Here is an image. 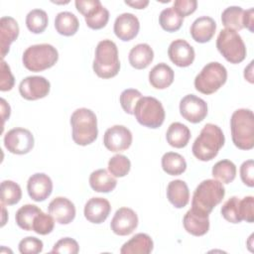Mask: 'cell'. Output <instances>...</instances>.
Here are the masks:
<instances>
[{
	"label": "cell",
	"mask_w": 254,
	"mask_h": 254,
	"mask_svg": "<svg viewBox=\"0 0 254 254\" xmlns=\"http://www.w3.org/2000/svg\"><path fill=\"white\" fill-rule=\"evenodd\" d=\"M224 141L225 138L220 127L212 123H207L203 126L192 144V154L200 161H210L216 157L218 151L224 145Z\"/></svg>",
	"instance_id": "1"
},
{
	"label": "cell",
	"mask_w": 254,
	"mask_h": 254,
	"mask_svg": "<svg viewBox=\"0 0 254 254\" xmlns=\"http://www.w3.org/2000/svg\"><path fill=\"white\" fill-rule=\"evenodd\" d=\"M225 195V189L217 180H204L195 188L192 199L191 209L209 214L212 209L220 203Z\"/></svg>",
	"instance_id": "2"
},
{
	"label": "cell",
	"mask_w": 254,
	"mask_h": 254,
	"mask_svg": "<svg viewBox=\"0 0 254 254\" xmlns=\"http://www.w3.org/2000/svg\"><path fill=\"white\" fill-rule=\"evenodd\" d=\"M71 136L75 144L86 146L91 144L98 135L97 118L88 108H78L70 116Z\"/></svg>",
	"instance_id": "3"
},
{
	"label": "cell",
	"mask_w": 254,
	"mask_h": 254,
	"mask_svg": "<svg viewBox=\"0 0 254 254\" xmlns=\"http://www.w3.org/2000/svg\"><path fill=\"white\" fill-rule=\"evenodd\" d=\"M231 137L234 145L241 150L254 147V114L252 110L240 108L230 118Z\"/></svg>",
	"instance_id": "4"
},
{
	"label": "cell",
	"mask_w": 254,
	"mask_h": 254,
	"mask_svg": "<svg viewBox=\"0 0 254 254\" xmlns=\"http://www.w3.org/2000/svg\"><path fill=\"white\" fill-rule=\"evenodd\" d=\"M92 68L101 78H111L119 72L118 49L113 41L105 39L97 44Z\"/></svg>",
	"instance_id": "5"
},
{
	"label": "cell",
	"mask_w": 254,
	"mask_h": 254,
	"mask_svg": "<svg viewBox=\"0 0 254 254\" xmlns=\"http://www.w3.org/2000/svg\"><path fill=\"white\" fill-rule=\"evenodd\" d=\"M59 60L57 49L50 44H37L27 48L23 54L24 66L31 71H42L52 67Z\"/></svg>",
	"instance_id": "6"
},
{
	"label": "cell",
	"mask_w": 254,
	"mask_h": 254,
	"mask_svg": "<svg viewBox=\"0 0 254 254\" xmlns=\"http://www.w3.org/2000/svg\"><path fill=\"white\" fill-rule=\"evenodd\" d=\"M227 79V70L218 62L206 64L194 78V87L203 94L217 91Z\"/></svg>",
	"instance_id": "7"
},
{
	"label": "cell",
	"mask_w": 254,
	"mask_h": 254,
	"mask_svg": "<svg viewBox=\"0 0 254 254\" xmlns=\"http://www.w3.org/2000/svg\"><path fill=\"white\" fill-rule=\"evenodd\" d=\"M136 120L143 126L159 128L165 120V109L155 97L142 96L136 103L134 113Z\"/></svg>",
	"instance_id": "8"
},
{
	"label": "cell",
	"mask_w": 254,
	"mask_h": 254,
	"mask_svg": "<svg viewBox=\"0 0 254 254\" xmlns=\"http://www.w3.org/2000/svg\"><path fill=\"white\" fill-rule=\"evenodd\" d=\"M216 48L231 64H239L246 57V47L240 35L233 30L223 29L216 39Z\"/></svg>",
	"instance_id": "9"
},
{
	"label": "cell",
	"mask_w": 254,
	"mask_h": 254,
	"mask_svg": "<svg viewBox=\"0 0 254 254\" xmlns=\"http://www.w3.org/2000/svg\"><path fill=\"white\" fill-rule=\"evenodd\" d=\"M74 3L90 29L98 30L106 26L109 20V11L99 0H76Z\"/></svg>",
	"instance_id": "10"
},
{
	"label": "cell",
	"mask_w": 254,
	"mask_h": 254,
	"mask_svg": "<svg viewBox=\"0 0 254 254\" xmlns=\"http://www.w3.org/2000/svg\"><path fill=\"white\" fill-rule=\"evenodd\" d=\"M4 145L10 153L24 155L33 149L34 136L28 129L16 127L5 134Z\"/></svg>",
	"instance_id": "11"
},
{
	"label": "cell",
	"mask_w": 254,
	"mask_h": 254,
	"mask_svg": "<svg viewBox=\"0 0 254 254\" xmlns=\"http://www.w3.org/2000/svg\"><path fill=\"white\" fill-rule=\"evenodd\" d=\"M50 88V81L41 75L27 76L19 84V92L27 100H37L47 96Z\"/></svg>",
	"instance_id": "12"
},
{
	"label": "cell",
	"mask_w": 254,
	"mask_h": 254,
	"mask_svg": "<svg viewBox=\"0 0 254 254\" xmlns=\"http://www.w3.org/2000/svg\"><path fill=\"white\" fill-rule=\"evenodd\" d=\"M180 113L189 122L198 123L207 115V104L196 95L188 94L180 101Z\"/></svg>",
	"instance_id": "13"
},
{
	"label": "cell",
	"mask_w": 254,
	"mask_h": 254,
	"mask_svg": "<svg viewBox=\"0 0 254 254\" xmlns=\"http://www.w3.org/2000/svg\"><path fill=\"white\" fill-rule=\"evenodd\" d=\"M132 133L123 125L109 127L103 136V144L111 152L127 150L132 144Z\"/></svg>",
	"instance_id": "14"
},
{
	"label": "cell",
	"mask_w": 254,
	"mask_h": 254,
	"mask_svg": "<svg viewBox=\"0 0 254 254\" xmlns=\"http://www.w3.org/2000/svg\"><path fill=\"white\" fill-rule=\"evenodd\" d=\"M138 226V216L129 207H120L116 210L111 222V230L120 236L131 234Z\"/></svg>",
	"instance_id": "15"
},
{
	"label": "cell",
	"mask_w": 254,
	"mask_h": 254,
	"mask_svg": "<svg viewBox=\"0 0 254 254\" xmlns=\"http://www.w3.org/2000/svg\"><path fill=\"white\" fill-rule=\"evenodd\" d=\"M27 190L33 200L44 201L53 191V182L48 175L44 173H36L29 178Z\"/></svg>",
	"instance_id": "16"
},
{
	"label": "cell",
	"mask_w": 254,
	"mask_h": 254,
	"mask_svg": "<svg viewBox=\"0 0 254 254\" xmlns=\"http://www.w3.org/2000/svg\"><path fill=\"white\" fill-rule=\"evenodd\" d=\"M168 56L176 65L186 67L192 64L195 54L193 48L186 40L177 39L170 44Z\"/></svg>",
	"instance_id": "17"
},
{
	"label": "cell",
	"mask_w": 254,
	"mask_h": 254,
	"mask_svg": "<svg viewBox=\"0 0 254 254\" xmlns=\"http://www.w3.org/2000/svg\"><path fill=\"white\" fill-rule=\"evenodd\" d=\"M139 29V20L132 13H122L117 16L113 26L116 37L125 42L134 39L137 36Z\"/></svg>",
	"instance_id": "18"
},
{
	"label": "cell",
	"mask_w": 254,
	"mask_h": 254,
	"mask_svg": "<svg viewBox=\"0 0 254 254\" xmlns=\"http://www.w3.org/2000/svg\"><path fill=\"white\" fill-rule=\"evenodd\" d=\"M49 213L60 224H68L75 217V206L68 198L64 196L55 197L48 206Z\"/></svg>",
	"instance_id": "19"
},
{
	"label": "cell",
	"mask_w": 254,
	"mask_h": 254,
	"mask_svg": "<svg viewBox=\"0 0 254 254\" xmlns=\"http://www.w3.org/2000/svg\"><path fill=\"white\" fill-rule=\"evenodd\" d=\"M111 210L109 201L104 197H91L84 205V216L92 223H102L106 220Z\"/></svg>",
	"instance_id": "20"
},
{
	"label": "cell",
	"mask_w": 254,
	"mask_h": 254,
	"mask_svg": "<svg viewBox=\"0 0 254 254\" xmlns=\"http://www.w3.org/2000/svg\"><path fill=\"white\" fill-rule=\"evenodd\" d=\"M19 25L17 21L10 16H3L0 19V51L3 60L8 54L10 45L18 38Z\"/></svg>",
	"instance_id": "21"
},
{
	"label": "cell",
	"mask_w": 254,
	"mask_h": 254,
	"mask_svg": "<svg viewBox=\"0 0 254 254\" xmlns=\"http://www.w3.org/2000/svg\"><path fill=\"white\" fill-rule=\"evenodd\" d=\"M208 215L191 208L189 209L183 218V224L187 232L194 236L204 235L209 229Z\"/></svg>",
	"instance_id": "22"
},
{
	"label": "cell",
	"mask_w": 254,
	"mask_h": 254,
	"mask_svg": "<svg viewBox=\"0 0 254 254\" xmlns=\"http://www.w3.org/2000/svg\"><path fill=\"white\" fill-rule=\"evenodd\" d=\"M216 30L215 21L208 16L196 18L190 29L192 39L197 43H206L211 40Z\"/></svg>",
	"instance_id": "23"
},
{
	"label": "cell",
	"mask_w": 254,
	"mask_h": 254,
	"mask_svg": "<svg viewBox=\"0 0 254 254\" xmlns=\"http://www.w3.org/2000/svg\"><path fill=\"white\" fill-rule=\"evenodd\" d=\"M167 197L177 208L185 207L190 200V190L186 182L174 180L167 187Z\"/></svg>",
	"instance_id": "24"
},
{
	"label": "cell",
	"mask_w": 254,
	"mask_h": 254,
	"mask_svg": "<svg viewBox=\"0 0 254 254\" xmlns=\"http://www.w3.org/2000/svg\"><path fill=\"white\" fill-rule=\"evenodd\" d=\"M154 243L152 238L146 233H137L130 240L125 242L121 249V254H149L152 252Z\"/></svg>",
	"instance_id": "25"
},
{
	"label": "cell",
	"mask_w": 254,
	"mask_h": 254,
	"mask_svg": "<svg viewBox=\"0 0 254 254\" xmlns=\"http://www.w3.org/2000/svg\"><path fill=\"white\" fill-rule=\"evenodd\" d=\"M175 73L173 68L165 63L156 64L149 72V81L157 89L169 87L174 81Z\"/></svg>",
	"instance_id": "26"
},
{
	"label": "cell",
	"mask_w": 254,
	"mask_h": 254,
	"mask_svg": "<svg viewBox=\"0 0 254 254\" xmlns=\"http://www.w3.org/2000/svg\"><path fill=\"white\" fill-rule=\"evenodd\" d=\"M128 59L133 67L143 69L152 63L154 59V52L148 44H138L131 49Z\"/></svg>",
	"instance_id": "27"
},
{
	"label": "cell",
	"mask_w": 254,
	"mask_h": 254,
	"mask_svg": "<svg viewBox=\"0 0 254 254\" xmlns=\"http://www.w3.org/2000/svg\"><path fill=\"white\" fill-rule=\"evenodd\" d=\"M89 185L97 192H109L115 189L117 181L105 169H98L90 174Z\"/></svg>",
	"instance_id": "28"
},
{
	"label": "cell",
	"mask_w": 254,
	"mask_h": 254,
	"mask_svg": "<svg viewBox=\"0 0 254 254\" xmlns=\"http://www.w3.org/2000/svg\"><path fill=\"white\" fill-rule=\"evenodd\" d=\"M167 142L175 148L186 147L190 139V131L189 127L181 122L172 123L166 133Z\"/></svg>",
	"instance_id": "29"
},
{
	"label": "cell",
	"mask_w": 254,
	"mask_h": 254,
	"mask_svg": "<svg viewBox=\"0 0 254 254\" xmlns=\"http://www.w3.org/2000/svg\"><path fill=\"white\" fill-rule=\"evenodd\" d=\"M79 27L76 16L68 11H63L57 14L55 18V28L57 32L63 36L74 35Z\"/></svg>",
	"instance_id": "30"
},
{
	"label": "cell",
	"mask_w": 254,
	"mask_h": 254,
	"mask_svg": "<svg viewBox=\"0 0 254 254\" xmlns=\"http://www.w3.org/2000/svg\"><path fill=\"white\" fill-rule=\"evenodd\" d=\"M162 168L168 175L179 176L186 171L187 162L179 153L167 152L162 157Z\"/></svg>",
	"instance_id": "31"
},
{
	"label": "cell",
	"mask_w": 254,
	"mask_h": 254,
	"mask_svg": "<svg viewBox=\"0 0 254 254\" xmlns=\"http://www.w3.org/2000/svg\"><path fill=\"white\" fill-rule=\"evenodd\" d=\"M244 10L240 6H229L221 14V22L225 29L239 31L243 29Z\"/></svg>",
	"instance_id": "32"
},
{
	"label": "cell",
	"mask_w": 254,
	"mask_h": 254,
	"mask_svg": "<svg viewBox=\"0 0 254 254\" xmlns=\"http://www.w3.org/2000/svg\"><path fill=\"white\" fill-rule=\"evenodd\" d=\"M42 211V209L35 204H25L21 206L15 214V220L17 225L27 231L33 230V222L36 215Z\"/></svg>",
	"instance_id": "33"
},
{
	"label": "cell",
	"mask_w": 254,
	"mask_h": 254,
	"mask_svg": "<svg viewBox=\"0 0 254 254\" xmlns=\"http://www.w3.org/2000/svg\"><path fill=\"white\" fill-rule=\"evenodd\" d=\"M211 173L220 183L229 184L236 177V166L229 160H220L214 164Z\"/></svg>",
	"instance_id": "34"
},
{
	"label": "cell",
	"mask_w": 254,
	"mask_h": 254,
	"mask_svg": "<svg viewBox=\"0 0 254 254\" xmlns=\"http://www.w3.org/2000/svg\"><path fill=\"white\" fill-rule=\"evenodd\" d=\"M22 190L20 186L10 180H5L1 183V204L13 205L20 201Z\"/></svg>",
	"instance_id": "35"
},
{
	"label": "cell",
	"mask_w": 254,
	"mask_h": 254,
	"mask_svg": "<svg viewBox=\"0 0 254 254\" xmlns=\"http://www.w3.org/2000/svg\"><path fill=\"white\" fill-rule=\"evenodd\" d=\"M48 15L42 9H33L26 16V26L34 34H40L48 26Z\"/></svg>",
	"instance_id": "36"
},
{
	"label": "cell",
	"mask_w": 254,
	"mask_h": 254,
	"mask_svg": "<svg viewBox=\"0 0 254 254\" xmlns=\"http://www.w3.org/2000/svg\"><path fill=\"white\" fill-rule=\"evenodd\" d=\"M184 22V18L180 16L173 7H168L162 10L159 16V23L161 27L167 32L178 31Z\"/></svg>",
	"instance_id": "37"
},
{
	"label": "cell",
	"mask_w": 254,
	"mask_h": 254,
	"mask_svg": "<svg viewBox=\"0 0 254 254\" xmlns=\"http://www.w3.org/2000/svg\"><path fill=\"white\" fill-rule=\"evenodd\" d=\"M131 169V162L130 160L124 156L117 154L110 158L108 162V171L110 174L117 178L125 177Z\"/></svg>",
	"instance_id": "38"
},
{
	"label": "cell",
	"mask_w": 254,
	"mask_h": 254,
	"mask_svg": "<svg viewBox=\"0 0 254 254\" xmlns=\"http://www.w3.org/2000/svg\"><path fill=\"white\" fill-rule=\"evenodd\" d=\"M239 200L240 198L238 196H231L223 203L220 212L225 220L231 223H239L242 221L239 214Z\"/></svg>",
	"instance_id": "39"
},
{
	"label": "cell",
	"mask_w": 254,
	"mask_h": 254,
	"mask_svg": "<svg viewBox=\"0 0 254 254\" xmlns=\"http://www.w3.org/2000/svg\"><path fill=\"white\" fill-rule=\"evenodd\" d=\"M54 226H55L54 217L50 213L47 214L43 211H40L34 219L33 231L41 235H47L53 231Z\"/></svg>",
	"instance_id": "40"
},
{
	"label": "cell",
	"mask_w": 254,
	"mask_h": 254,
	"mask_svg": "<svg viewBox=\"0 0 254 254\" xmlns=\"http://www.w3.org/2000/svg\"><path fill=\"white\" fill-rule=\"evenodd\" d=\"M141 97H142V93L137 89L127 88L123 90L119 98L122 109L128 114H133L135 105Z\"/></svg>",
	"instance_id": "41"
},
{
	"label": "cell",
	"mask_w": 254,
	"mask_h": 254,
	"mask_svg": "<svg viewBox=\"0 0 254 254\" xmlns=\"http://www.w3.org/2000/svg\"><path fill=\"white\" fill-rule=\"evenodd\" d=\"M43 241L34 236L23 238L19 242V251L22 254H37L43 250Z\"/></svg>",
	"instance_id": "42"
},
{
	"label": "cell",
	"mask_w": 254,
	"mask_h": 254,
	"mask_svg": "<svg viewBox=\"0 0 254 254\" xmlns=\"http://www.w3.org/2000/svg\"><path fill=\"white\" fill-rule=\"evenodd\" d=\"M79 251L78 243L70 238V237H64L60 239L53 247L52 253H66V254H76Z\"/></svg>",
	"instance_id": "43"
},
{
	"label": "cell",
	"mask_w": 254,
	"mask_h": 254,
	"mask_svg": "<svg viewBox=\"0 0 254 254\" xmlns=\"http://www.w3.org/2000/svg\"><path fill=\"white\" fill-rule=\"evenodd\" d=\"M239 214L241 220L247 222L254 221V197L251 195L245 196L239 200Z\"/></svg>",
	"instance_id": "44"
},
{
	"label": "cell",
	"mask_w": 254,
	"mask_h": 254,
	"mask_svg": "<svg viewBox=\"0 0 254 254\" xmlns=\"http://www.w3.org/2000/svg\"><path fill=\"white\" fill-rule=\"evenodd\" d=\"M15 79L11 72L10 66L4 60L1 61V72H0V90L7 91L11 90L14 86Z\"/></svg>",
	"instance_id": "45"
},
{
	"label": "cell",
	"mask_w": 254,
	"mask_h": 254,
	"mask_svg": "<svg viewBox=\"0 0 254 254\" xmlns=\"http://www.w3.org/2000/svg\"><path fill=\"white\" fill-rule=\"evenodd\" d=\"M196 6H197L196 0H176L174 2L173 8L180 16L184 18L193 13L196 9Z\"/></svg>",
	"instance_id": "46"
},
{
	"label": "cell",
	"mask_w": 254,
	"mask_h": 254,
	"mask_svg": "<svg viewBox=\"0 0 254 254\" xmlns=\"http://www.w3.org/2000/svg\"><path fill=\"white\" fill-rule=\"evenodd\" d=\"M240 178L244 185L252 188L254 186V162L247 160L240 166Z\"/></svg>",
	"instance_id": "47"
},
{
	"label": "cell",
	"mask_w": 254,
	"mask_h": 254,
	"mask_svg": "<svg viewBox=\"0 0 254 254\" xmlns=\"http://www.w3.org/2000/svg\"><path fill=\"white\" fill-rule=\"evenodd\" d=\"M253 25H254V9L249 8L248 10L244 11L243 14V27L247 28L250 32H253Z\"/></svg>",
	"instance_id": "48"
},
{
	"label": "cell",
	"mask_w": 254,
	"mask_h": 254,
	"mask_svg": "<svg viewBox=\"0 0 254 254\" xmlns=\"http://www.w3.org/2000/svg\"><path fill=\"white\" fill-rule=\"evenodd\" d=\"M125 4L136 9H144L149 4V1L148 0H132V1L126 0Z\"/></svg>",
	"instance_id": "49"
},
{
	"label": "cell",
	"mask_w": 254,
	"mask_h": 254,
	"mask_svg": "<svg viewBox=\"0 0 254 254\" xmlns=\"http://www.w3.org/2000/svg\"><path fill=\"white\" fill-rule=\"evenodd\" d=\"M1 110H2L3 121H5L6 119L9 118L10 113H11V109H10L9 104L6 102V100L4 98H1Z\"/></svg>",
	"instance_id": "50"
},
{
	"label": "cell",
	"mask_w": 254,
	"mask_h": 254,
	"mask_svg": "<svg viewBox=\"0 0 254 254\" xmlns=\"http://www.w3.org/2000/svg\"><path fill=\"white\" fill-rule=\"evenodd\" d=\"M252 66H253V61L249 64V65L247 67H245L244 69V77L249 81V82H253V72H252Z\"/></svg>",
	"instance_id": "51"
}]
</instances>
